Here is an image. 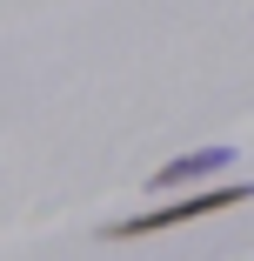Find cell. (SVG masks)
Segmentation results:
<instances>
[{
	"label": "cell",
	"instance_id": "6da1fadb",
	"mask_svg": "<svg viewBox=\"0 0 254 261\" xmlns=\"http://www.w3.org/2000/svg\"><path fill=\"white\" fill-rule=\"evenodd\" d=\"M241 201H254V188H247V181H228V188H201V194H187V201L140 207V215H127V221H107L100 234H107V241H147V234L187 228V221H201V215H221V207H241Z\"/></svg>",
	"mask_w": 254,
	"mask_h": 261
},
{
	"label": "cell",
	"instance_id": "7a4b0ae2",
	"mask_svg": "<svg viewBox=\"0 0 254 261\" xmlns=\"http://www.w3.org/2000/svg\"><path fill=\"white\" fill-rule=\"evenodd\" d=\"M221 168H228V147H194V154H181V161H167L154 174V188H194V181H208Z\"/></svg>",
	"mask_w": 254,
	"mask_h": 261
}]
</instances>
